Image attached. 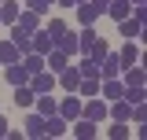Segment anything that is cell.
Segmentation results:
<instances>
[{
	"instance_id": "cell-1",
	"label": "cell",
	"mask_w": 147,
	"mask_h": 140,
	"mask_svg": "<svg viewBox=\"0 0 147 140\" xmlns=\"http://www.w3.org/2000/svg\"><path fill=\"white\" fill-rule=\"evenodd\" d=\"M26 85H30L37 96H40V92H52L59 81H55V74H48V70H37V74H30V81H26Z\"/></svg>"
},
{
	"instance_id": "cell-2",
	"label": "cell",
	"mask_w": 147,
	"mask_h": 140,
	"mask_svg": "<svg viewBox=\"0 0 147 140\" xmlns=\"http://www.w3.org/2000/svg\"><path fill=\"white\" fill-rule=\"evenodd\" d=\"M81 103H85V100H81L77 92H66V100L59 103V114H63L66 122H74V118H81Z\"/></svg>"
},
{
	"instance_id": "cell-3",
	"label": "cell",
	"mask_w": 147,
	"mask_h": 140,
	"mask_svg": "<svg viewBox=\"0 0 147 140\" xmlns=\"http://www.w3.org/2000/svg\"><path fill=\"white\" fill-rule=\"evenodd\" d=\"M4 81H7L11 88H18V85L30 81V70L22 67V63H7V67H4Z\"/></svg>"
},
{
	"instance_id": "cell-4",
	"label": "cell",
	"mask_w": 147,
	"mask_h": 140,
	"mask_svg": "<svg viewBox=\"0 0 147 140\" xmlns=\"http://www.w3.org/2000/svg\"><path fill=\"white\" fill-rule=\"evenodd\" d=\"M118 33L125 37V41H140V37H144V22H140L136 15H132V18H121V22H118Z\"/></svg>"
},
{
	"instance_id": "cell-5",
	"label": "cell",
	"mask_w": 147,
	"mask_h": 140,
	"mask_svg": "<svg viewBox=\"0 0 147 140\" xmlns=\"http://www.w3.org/2000/svg\"><path fill=\"white\" fill-rule=\"evenodd\" d=\"M81 114H85V118H92V122H103V118H107V100L88 96V103H81Z\"/></svg>"
},
{
	"instance_id": "cell-6",
	"label": "cell",
	"mask_w": 147,
	"mask_h": 140,
	"mask_svg": "<svg viewBox=\"0 0 147 140\" xmlns=\"http://www.w3.org/2000/svg\"><path fill=\"white\" fill-rule=\"evenodd\" d=\"M55 48V41L48 33H44V30H33V33H30V52H37V55H48Z\"/></svg>"
},
{
	"instance_id": "cell-7",
	"label": "cell",
	"mask_w": 147,
	"mask_h": 140,
	"mask_svg": "<svg viewBox=\"0 0 147 140\" xmlns=\"http://www.w3.org/2000/svg\"><path fill=\"white\" fill-rule=\"evenodd\" d=\"M74 7H77V22H81V26H96V18L103 15V11H99L92 0H85V4H74Z\"/></svg>"
},
{
	"instance_id": "cell-8",
	"label": "cell",
	"mask_w": 147,
	"mask_h": 140,
	"mask_svg": "<svg viewBox=\"0 0 147 140\" xmlns=\"http://www.w3.org/2000/svg\"><path fill=\"white\" fill-rule=\"evenodd\" d=\"M15 26L22 30V33H33V30H40V15L22 7V11H18V18H15Z\"/></svg>"
},
{
	"instance_id": "cell-9",
	"label": "cell",
	"mask_w": 147,
	"mask_h": 140,
	"mask_svg": "<svg viewBox=\"0 0 147 140\" xmlns=\"http://www.w3.org/2000/svg\"><path fill=\"white\" fill-rule=\"evenodd\" d=\"M66 129H70V122H66L63 114H48V118H44V137H63Z\"/></svg>"
},
{
	"instance_id": "cell-10",
	"label": "cell",
	"mask_w": 147,
	"mask_h": 140,
	"mask_svg": "<svg viewBox=\"0 0 147 140\" xmlns=\"http://www.w3.org/2000/svg\"><path fill=\"white\" fill-rule=\"evenodd\" d=\"M118 74H121V59H118V55H103V59H99V77H103V81H107V77H118Z\"/></svg>"
},
{
	"instance_id": "cell-11",
	"label": "cell",
	"mask_w": 147,
	"mask_h": 140,
	"mask_svg": "<svg viewBox=\"0 0 147 140\" xmlns=\"http://www.w3.org/2000/svg\"><path fill=\"white\" fill-rule=\"evenodd\" d=\"M18 11H22V4H18V0H0V22H4V26H15Z\"/></svg>"
},
{
	"instance_id": "cell-12",
	"label": "cell",
	"mask_w": 147,
	"mask_h": 140,
	"mask_svg": "<svg viewBox=\"0 0 147 140\" xmlns=\"http://www.w3.org/2000/svg\"><path fill=\"white\" fill-rule=\"evenodd\" d=\"M33 103H37V114H40V118H48V114H59V100H52V92H40Z\"/></svg>"
},
{
	"instance_id": "cell-13",
	"label": "cell",
	"mask_w": 147,
	"mask_h": 140,
	"mask_svg": "<svg viewBox=\"0 0 147 140\" xmlns=\"http://www.w3.org/2000/svg\"><path fill=\"white\" fill-rule=\"evenodd\" d=\"M103 15H110L114 22H121V18H129V15H132V4H129V0H110Z\"/></svg>"
},
{
	"instance_id": "cell-14",
	"label": "cell",
	"mask_w": 147,
	"mask_h": 140,
	"mask_svg": "<svg viewBox=\"0 0 147 140\" xmlns=\"http://www.w3.org/2000/svg\"><path fill=\"white\" fill-rule=\"evenodd\" d=\"M107 114L114 122H129V118H132V103H129V100H114V103L107 107Z\"/></svg>"
},
{
	"instance_id": "cell-15",
	"label": "cell",
	"mask_w": 147,
	"mask_h": 140,
	"mask_svg": "<svg viewBox=\"0 0 147 140\" xmlns=\"http://www.w3.org/2000/svg\"><path fill=\"white\" fill-rule=\"evenodd\" d=\"M96 41H99V33H96L92 26H81V33H77V52H81V55H88Z\"/></svg>"
},
{
	"instance_id": "cell-16",
	"label": "cell",
	"mask_w": 147,
	"mask_h": 140,
	"mask_svg": "<svg viewBox=\"0 0 147 140\" xmlns=\"http://www.w3.org/2000/svg\"><path fill=\"white\" fill-rule=\"evenodd\" d=\"M74 70H77L81 77H99V63H96L92 55H81V59L74 63Z\"/></svg>"
},
{
	"instance_id": "cell-17",
	"label": "cell",
	"mask_w": 147,
	"mask_h": 140,
	"mask_svg": "<svg viewBox=\"0 0 147 140\" xmlns=\"http://www.w3.org/2000/svg\"><path fill=\"white\" fill-rule=\"evenodd\" d=\"M121 92H125V85H121L118 77H107V81L99 85V96H103V100H121Z\"/></svg>"
},
{
	"instance_id": "cell-18",
	"label": "cell",
	"mask_w": 147,
	"mask_h": 140,
	"mask_svg": "<svg viewBox=\"0 0 147 140\" xmlns=\"http://www.w3.org/2000/svg\"><path fill=\"white\" fill-rule=\"evenodd\" d=\"M55 81H59V85L66 88V92H77V81H81V74H77L74 67H63V70H59V77H55Z\"/></svg>"
},
{
	"instance_id": "cell-19",
	"label": "cell",
	"mask_w": 147,
	"mask_h": 140,
	"mask_svg": "<svg viewBox=\"0 0 147 140\" xmlns=\"http://www.w3.org/2000/svg\"><path fill=\"white\" fill-rule=\"evenodd\" d=\"M22 52L15 48V41H0V67H7V63H18Z\"/></svg>"
},
{
	"instance_id": "cell-20",
	"label": "cell",
	"mask_w": 147,
	"mask_h": 140,
	"mask_svg": "<svg viewBox=\"0 0 147 140\" xmlns=\"http://www.w3.org/2000/svg\"><path fill=\"white\" fill-rule=\"evenodd\" d=\"M74 137H81V140H88V137H96V122L92 118H74Z\"/></svg>"
},
{
	"instance_id": "cell-21",
	"label": "cell",
	"mask_w": 147,
	"mask_h": 140,
	"mask_svg": "<svg viewBox=\"0 0 147 140\" xmlns=\"http://www.w3.org/2000/svg\"><path fill=\"white\" fill-rule=\"evenodd\" d=\"M55 48H59V52H66V55L74 59V55H77V33H74V30H66V33L55 41Z\"/></svg>"
},
{
	"instance_id": "cell-22",
	"label": "cell",
	"mask_w": 147,
	"mask_h": 140,
	"mask_svg": "<svg viewBox=\"0 0 147 140\" xmlns=\"http://www.w3.org/2000/svg\"><path fill=\"white\" fill-rule=\"evenodd\" d=\"M77 96H81V100L99 96V77H81V81H77Z\"/></svg>"
},
{
	"instance_id": "cell-23",
	"label": "cell",
	"mask_w": 147,
	"mask_h": 140,
	"mask_svg": "<svg viewBox=\"0 0 147 140\" xmlns=\"http://www.w3.org/2000/svg\"><path fill=\"white\" fill-rule=\"evenodd\" d=\"M44 67H52V70H63V67H70V55H66V52H59V48H52V52L44 55Z\"/></svg>"
},
{
	"instance_id": "cell-24",
	"label": "cell",
	"mask_w": 147,
	"mask_h": 140,
	"mask_svg": "<svg viewBox=\"0 0 147 140\" xmlns=\"http://www.w3.org/2000/svg\"><path fill=\"white\" fill-rule=\"evenodd\" d=\"M118 59H121V70H125V67H132V63H140V48H136V44L129 41L125 48L118 52Z\"/></svg>"
},
{
	"instance_id": "cell-25",
	"label": "cell",
	"mask_w": 147,
	"mask_h": 140,
	"mask_svg": "<svg viewBox=\"0 0 147 140\" xmlns=\"http://www.w3.org/2000/svg\"><path fill=\"white\" fill-rule=\"evenodd\" d=\"M121 74H125V77H121V85H144V70H140V67H136V63H132V67H125V70H121Z\"/></svg>"
},
{
	"instance_id": "cell-26",
	"label": "cell",
	"mask_w": 147,
	"mask_h": 140,
	"mask_svg": "<svg viewBox=\"0 0 147 140\" xmlns=\"http://www.w3.org/2000/svg\"><path fill=\"white\" fill-rule=\"evenodd\" d=\"M22 129H26V137H44V118L40 114H30Z\"/></svg>"
},
{
	"instance_id": "cell-27",
	"label": "cell",
	"mask_w": 147,
	"mask_h": 140,
	"mask_svg": "<svg viewBox=\"0 0 147 140\" xmlns=\"http://www.w3.org/2000/svg\"><path fill=\"white\" fill-rule=\"evenodd\" d=\"M33 100H37V92H33L30 85H18V88H15V103H18V107H30Z\"/></svg>"
},
{
	"instance_id": "cell-28",
	"label": "cell",
	"mask_w": 147,
	"mask_h": 140,
	"mask_svg": "<svg viewBox=\"0 0 147 140\" xmlns=\"http://www.w3.org/2000/svg\"><path fill=\"white\" fill-rule=\"evenodd\" d=\"M66 30H70V26H66V22H63V18H52V22H48V26H44V33L52 37V41H59V37L66 33Z\"/></svg>"
},
{
	"instance_id": "cell-29",
	"label": "cell",
	"mask_w": 147,
	"mask_h": 140,
	"mask_svg": "<svg viewBox=\"0 0 147 140\" xmlns=\"http://www.w3.org/2000/svg\"><path fill=\"white\" fill-rule=\"evenodd\" d=\"M107 137H114V140H125V137H129V125H125V122H114V125L107 129Z\"/></svg>"
},
{
	"instance_id": "cell-30",
	"label": "cell",
	"mask_w": 147,
	"mask_h": 140,
	"mask_svg": "<svg viewBox=\"0 0 147 140\" xmlns=\"http://www.w3.org/2000/svg\"><path fill=\"white\" fill-rule=\"evenodd\" d=\"M92 59H96V63H99V59H103V55H107V41H103V37H99V41H96V44H92Z\"/></svg>"
},
{
	"instance_id": "cell-31",
	"label": "cell",
	"mask_w": 147,
	"mask_h": 140,
	"mask_svg": "<svg viewBox=\"0 0 147 140\" xmlns=\"http://www.w3.org/2000/svg\"><path fill=\"white\" fill-rule=\"evenodd\" d=\"M26 11H37V15H44V11H48V0H26Z\"/></svg>"
},
{
	"instance_id": "cell-32",
	"label": "cell",
	"mask_w": 147,
	"mask_h": 140,
	"mask_svg": "<svg viewBox=\"0 0 147 140\" xmlns=\"http://www.w3.org/2000/svg\"><path fill=\"white\" fill-rule=\"evenodd\" d=\"M92 4H96L99 11H107V4H110V0H92Z\"/></svg>"
},
{
	"instance_id": "cell-33",
	"label": "cell",
	"mask_w": 147,
	"mask_h": 140,
	"mask_svg": "<svg viewBox=\"0 0 147 140\" xmlns=\"http://www.w3.org/2000/svg\"><path fill=\"white\" fill-rule=\"evenodd\" d=\"M0 137H7V122L4 118H0Z\"/></svg>"
},
{
	"instance_id": "cell-34",
	"label": "cell",
	"mask_w": 147,
	"mask_h": 140,
	"mask_svg": "<svg viewBox=\"0 0 147 140\" xmlns=\"http://www.w3.org/2000/svg\"><path fill=\"white\" fill-rule=\"evenodd\" d=\"M129 4H136V7H144V4H147V0H129Z\"/></svg>"
},
{
	"instance_id": "cell-35",
	"label": "cell",
	"mask_w": 147,
	"mask_h": 140,
	"mask_svg": "<svg viewBox=\"0 0 147 140\" xmlns=\"http://www.w3.org/2000/svg\"><path fill=\"white\" fill-rule=\"evenodd\" d=\"M74 4H85V0H74Z\"/></svg>"
},
{
	"instance_id": "cell-36",
	"label": "cell",
	"mask_w": 147,
	"mask_h": 140,
	"mask_svg": "<svg viewBox=\"0 0 147 140\" xmlns=\"http://www.w3.org/2000/svg\"><path fill=\"white\" fill-rule=\"evenodd\" d=\"M48 4H52V0H48Z\"/></svg>"
}]
</instances>
